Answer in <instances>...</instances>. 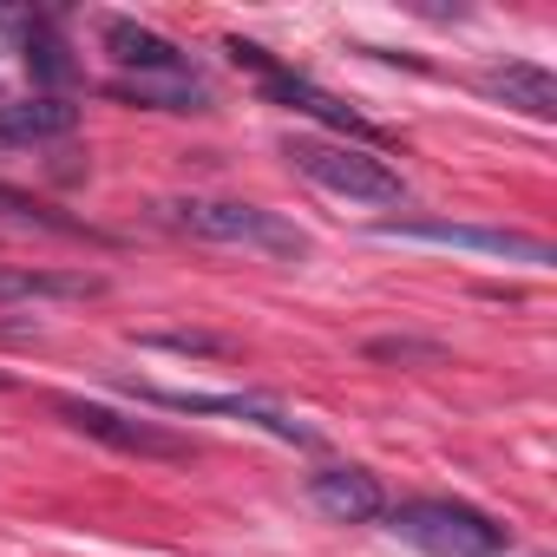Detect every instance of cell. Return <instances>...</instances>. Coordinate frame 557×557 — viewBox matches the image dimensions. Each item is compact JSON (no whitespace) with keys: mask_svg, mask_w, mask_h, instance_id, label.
<instances>
[{"mask_svg":"<svg viewBox=\"0 0 557 557\" xmlns=\"http://www.w3.org/2000/svg\"><path fill=\"white\" fill-rule=\"evenodd\" d=\"M283 158H289L309 184H322V190H335V197H348V203H407V177H400L381 151H368V145L289 138Z\"/></svg>","mask_w":557,"mask_h":557,"instance_id":"obj_1","label":"cell"},{"mask_svg":"<svg viewBox=\"0 0 557 557\" xmlns=\"http://www.w3.org/2000/svg\"><path fill=\"white\" fill-rule=\"evenodd\" d=\"M387 531L426 557H498L505 550V524H492L485 511L459 498H407L387 511Z\"/></svg>","mask_w":557,"mask_h":557,"instance_id":"obj_2","label":"cell"},{"mask_svg":"<svg viewBox=\"0 0 557 557\" xmlns=\"http://www.w3.org/2000/svg\"><path fill=\"white\" fill-rule=\"evenodd\" d=\"M171 216L203 236V243H243V249H262V256H309V236L289 223V216H275V210H256V203H230V197H184L171 203Z\"/></svg>","mask_w":557,"mask_h":557,"instance_id":"obj_3","label":"cell"},{"mask_svg":"<svg viewBox=\"0 0 557 557\" xmlns=\"http://www.w3.org/2000/svg\"><path fill=\"white\" fill-rule=\"evenodd\" d=\"M223 53H230L236 66H249V73L262 79V92H269L275 106H289V112H309V119H322V125L348 132V145H368V151L381 145V132H374V125H368V119H361L355 106H342L335 92H322V86H315V79H302L296 66H275V60H269L262 47H249V40H223Z\"/></svg>","mask_w":557,"mask_h":557,"instance_id":"obj_4","label":"cell"},{"mask_svg":"<svg viewBox=\"0 0 557 557\" xmlns=\"http://www.w3.org/2000/svg\"><path fill=\"white\" fill-rule=\"evenodd\" d=\"M53 413H60L73 433H86V440H99V446H112V453H132V459H197V440H184V433H171V426H158V420L112 413V407H99V400L60 394Z\"/></svg>","mask_w":557,"mask_h":557,"instance_id":"obj_5","label":"cell"},{"mask_svg":"<svg viewBox=\"0 0 557 557\" xmlns=\"http://www.w3.org/2000/svg\"><path fill=\"white\" fill-rule=\"evenodd\" d=\"M381 236H400V243H440V249H479V256L524 262V269H550V262H557V249H550L544 236H524V230H485V223L400 216V223H381Z\"/></svg>","mask_w":557,"mask_h":557,"instance_id":"obj_6","label":"cell"},{"mask_svg":"<svg viewBox=\"0 0 557 557\" xmlns=\"http://www.w3.org/2000/svg\"><path fill=\"white\" fill-rule=\"evenodd\" d=\"M145 407H171V413H223V420H249L275 440H289V446H322L315 426L289 420L283 407H269V400H249V394H184V387H145V381H125Z\"/></svg>","mask_w":557,"mask_h":557,"instance_id":"obj_7","label":"cell"},{"mask_svg":"<svg viewBox=\"0 0 557 557\" xmlns=\"http://www.w3.org/2000/svg\"><path fill=\"white\" fill-rule=\"evenodd\" d=\"M99 47L112 53L119 79H138V73H190V60L177 53V40H164L158 27L125 21V14H106L99 21Z\"/></svg>","mask_w":557,"mask_h":557,"instance_id":"obj_8","label":"cell"},{"mask_svg":"<svg viewBox=\"0 0 557 557\" xmlns=\"http://www.w3.org/2000/svg\"><path fill=\"white\" fill-rule=\"evenodd\" d=\"M479 92H485V99H498L505 112L537 119V125H550V119H557V79H550L537 60H505V66H485V73H479Z\"/></svg>","mask_w":557,"mask_h":557,"instance_id":"obj_9","label":"cell"},{"mask_svg":"<svg viewBox=\"0 0 557 557\" xmlns=\"http://www.w3.org/2000/svg\"><path fill=\"white\" fill-rule=\"evenodd\" d=\"M309 498H315L335 524H374V518H387V492H381V479L361 472V466H329V472H315V479H309Z\"/></svg>","mask_w":557,"mask_h":557,"instance_id":"obj_10","label":"cell"},{"mask_svg":"<svg viewBox=\"0 0 557 557\" xmlns=\"http://www.w3.org/2000/svg\"><path fill=\"white\" fill-rule=\"evenodd\" d=\"M0 34H21V60L40 86H66L73 79V60H66V40L53 34L47 14H0Z\"/></svg>","mask_w":557,"mask_h":557,"instance_id":"obj_11","label":"cell"},{"mask_svg":"<svg viewBox=\"0 0 557 557\" xmlns=\"http://www.w3.org/2000/svg\"><path fill=\"white\" fill-rule=\"evenodd\" d=\"M112 99L151 106V112H210V86L197 73H138V79H112Z\"/></svg>","mask_w":557,"mask_h":557,"instance_id":"obj_12","label":"cell"},{"mask_svg":"<svg viewBox=\"0 0 557 557\" xmlns=\"http://www.w3.org/2000/svg\"><path fill=\"white\" fill-rule=\"evenodd\" d=\"M106 289V275H60V269H0V302H86Z\"/></svg>","mask_w":557,"mask_h":557,"instance_id":"obj_13","label":"cell"},{"mask_svg":"<svg viewBox=\"0 0 557 557\" xmlns=\"http://www.w3.org/2000/svg\"><path fill=\"white\" fill-rule=\"evenodd\" d=\"M79 125V106L66 99H27V106H0V145H40V138H66Z\"/></svg>","mask_w":557,"mask_h":557,"instance_id":"obj_14","label":"cell"},{"mask_svg":"<svg viewBox=\"0 0 557 557\" xmlns=\"http://www.w3.org/2000/svg\"><path fill=\"white\" fill-rule=\"evenodd\" d=\"M0 216H8V223H27V230H53V236H86V243H106L99 230H86V223H73V216H60V210L34 203L27 190H8V184H0Z\"/></svg>","mask_w":557,"mask_h":557,"instance_id":"obj_15","label":"cell"},{"mask_svg":"<svg viewBox=\"0 0 557 557\" xmlns=\"http://www.w3.org/2000/svg\"><path fill=\"white\" fill-rule=\"evenodd\" d=\"M151 348H171V355H236V342H223V335H145Z\"/></svg>","mask_w":557,"mask_h":557,"instance_id":"obj_16","label":"cell"},{"mask_svg":"<svg viewBox=\"0 0 557 557\" xmlns=\"http://www.w3.org/2000/svg\"><path fill=\"white\" fill-rule=\"evenodd\" d=\"M368 355L374 361H440L433 342H407V335H381V342H368Z\"/></svg>","mask_w":557,"mask_h":557,"instance_id":"obj_17","label":"cell"},{"mask_svg":"<svg viewBox=\"0 0 557 557\" xmlns=\"http://www.w3.org/2000/svg\"><path fill=\"white\" fill-rule=\"evenodd\" d=\"M8 387H14V381H8V374H0V394H8Z\"/></svg>","mask_w":557,"mask_h":557,"instance_id":"obj_18","label":"cell"}]
</instances>
